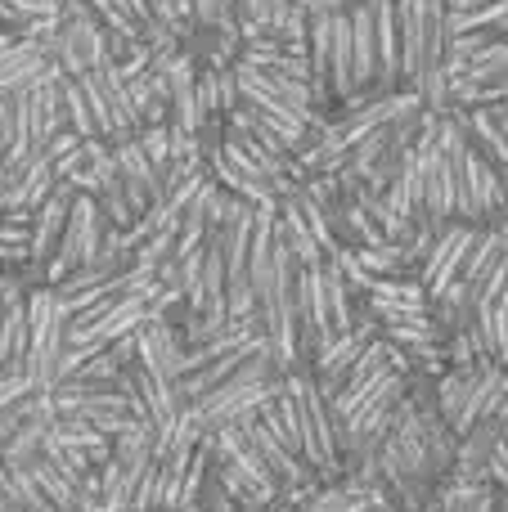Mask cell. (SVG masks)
<instances>
[{
  "mask_svg": "<svg viewBox=\"0 0 508 512\" xmlns=\"http://www.w3.org/2000/svg\"><path fill=\"white\" fill-rule=\"evenodd\" d=\"M135 140H140V149L149 153L153 171H158V176H167V167H171V131H167V122L140 126V131H135Z\"/></svg>",
  "mask_w": 508,
  "mask_h": 512,
  "instance_id": "20",
  "label": "cell"
},
{
  "mask_svg": "<svg viewBox=\"0 0 508 512\" xmlns=\"http://www.w3.org/2000/svg\"><path fill=\"white\" fill-rule=\"evenodd\" d=\"M50 436L63 445H72V450H81L90 463H104L108 454H113V436H104L95 423H86V418H72V414H54L50 418Z\"/></svg>",
  "mask_w": 508,
  "mask_h": 512,
  "instance_id": "17",
  "label": "cell"
},
{
  "mask_svg": "<svg viewBox=\"0 0 508 512\" xmlns=\"http://www.w3.org/2000/svg\"><path fill=\"white\" fill-rule=\"evenodd\" d=\"M113 153H117V171H122V189H126V203H131V212L135 216L149 212V207L162 198V176L153 171L149 153L140 149V140H135V135H131V140H117Z\"/></svg>",
  "mask_w": 508,
  "mask_h": 512,
  "instance_id": "12",
  "label": "cell"
},
{
  "mask_svg": "<svg viewBox=\"0 0 508 512\" xmlns=\"http://www.w3.org/2000/svg\"><path fill=\"white\" fill-rule=\"evenodd\" d=\"M68 203H72V185H68V180H59V185L41 198V207L32 212V234H27L32 265H45V261H50V252L59 248L63 221H68Z\"/></svg>",
  "mask_w": 508,
  "mask_h": 512,
  "instance_id": "13",
  "label": "cell"
},
{
  "mask_svg": "<svg viewBox=\"0 0 508 512\" xmlns=\"http://www.w3.org/2000/svg\"><path fill=\"white\" fill-rule=\"evenodd\" d=\"M27 360V288L14 283L0 297V369H23Z\"/></svg>",
  "mask_w": 508,
  "mask_h": 512,
  "instance_id": "15",
  "label": "cell"
},
{
  "mask_svg": "<svg viewBox=\"0 0 508 512\" xmlns=\"http://www.w3.org/2000/svg\"><path fill=\"white\" fill-rule=\"evenodd\" d=\"M185 5H189V0H185Z\"/></svg>",
  "mask_w": 508,
  "mask_h": 512,
  "instance_id": "26",
  "label": "cell"
},
{
  "mask_svg": "<svg viewBox=\"0 0 508 512\" xmlns=\"http://www.w3.org/2000/svg\"><path fill=\"white\" fill-rule=\"evenodd\" d=\"M5 185H9V167H5V158H0V203H5Z\"/></svg>",
  "mask_w": 508,
  "mask_h": 512,
  "instance_id": "24",
  "label": "cell"
},
{
  "mask_svg": "<svg viewBox=\"0 0 508 512\" xmlns=\"http://www.w3.org/2000/svg\"><path fill=\"white\" fill-rule=\"evenodd\" d=\"M396 36H401V77L419 90L423 108L446 113L450 77H446V0H396Z\"/></svg>",
  "mask_w": 508,
  "mask_h": 512,
  "instance_id": "1",
  "label": "cell"
},
{
  "mask_svg": "<svg viewBox=\"0 0 508 512\" xmlns=\"http://www.w3.org/2000/svg\"><path fill=\"white\" fill-rule=\"evenodd\" d=\"M27 261H32L27 243H0V270H23Z\"/></svg>",
  "mask_w": 508,
  "mask_h": 512,
  "instance_id": "22",
  "label": "cell"
},
{
  "mask_svg": "<svg viewBox=\"0 0 508 512\" xmlns=\"http://www.w3.org/2000/svg\"><path fill=\"white\" fill-rule=\"evenodd\" d=\"M9 9H14V14H23V18H54L59 14V0H5Z\"/></svg>",
  "mask_w": 508,
  "mask_h": 512,
  "instance_id": "21",
  "label": "cell"
},
{
  "mask_svg": "<svg viewBox=\"0 0 508 512\" xmlns=\"http://www.w3.org/2000/svg\"><path fill=\"white\" fill-rule=\"evenodd\" d=\"M450 117L464 126V135L477 144V153L491 162L495 176H500L504 189H508V117H504V108H500V104L450 108Z\"/></svg>",
  "mask_w": 508,
  "mask_h": 512,
  "instance_id": "10",
  "label": "cell"
},
{
  "mask_svg": "<svg viewBox=\"0 0 508 512\" xmlns=\"http://www.w3.org/2000/svg\"><path fill=\"white\" fill-rule=\"evenodd\" d=\"M279 382H284V373H279L270 346L261 342L257 351L230 373V378L216 382V387L203 391L198 400H189V409H194V418H198L203 432H216V427L239 423L243 414H252L257 405H266V400L279 391Z\"/></svg>",
  "mask_w": 508,
  "mask_h": 512,
  "instance_id": "3",
  "label": "cell"
},
{
  "mask_svg": "<svg viewBox=\"0 0 508 512\" xmlns=\"http://www.w3.org/2000/svg\"><path fill=\"white\" fill-rule=\"evenodd\" d=\"M441 144L455 162V221L495 225L508 212V189L491 162L477 153V144L464 135V126L450 117V108L441 113Z\"/></svg>",
  "mask_w": 508,
  "mask_h": 512,
  "instance_id": "2",
  "label": "cell"
},
{
  "mask_svg": "<svg viewBox=\"0 0 508 512\" xmlns=\"http://www.w3.org/2000/svg\"><path fill=\"white\" fill-rule=\"evenodd\" d=\"M54 185H59L54 162L45 158V153H36V158H27V167L9 171V185H5V203H0V212H36V207H41V198L50 194Z\"/></svg>",
  "mask_w": 508,
  "mask_h": 512,
  "instance_id": "14",
  "label": "cell"
},
{
  "mask_svg": "<svg viewBox=\"0 0 508 512\" xmlns=\"http://www.w3.org/2000/svg\"><path fill=\"white\" fill-rule=\"evenodd\" d=\"M275 230L279 239H284V248L293 252L297 265H324V248L315 243L311 225L302 221V212H297L293 194H279V207H275Z\"/></svg>",
  "mask_w": 508,
  "mask_h": 512,
  "instance_id": "16",
  "label": "cell"
},
{
  "mask_svg": "<svg viewBox=\"0 0 508 512\" xmlns=\"http://www.w3.org/2000/svg\"><path fill=\"white\" fill-rule=\"evenodd\" d=\"M284 387L297 400V432H302V459L311 463V472L320 481H338L342 472V450H338V427L329 414V396L320 391L311 369L284 373Z\"/></svg>",
  "mask_w": 508,
  "mask_h": 512,
  "instance_id": "5",
  "label": "cell"
},
{
  "mask_svg": "<svg viewBox=\"0 0 508 512\" xmlns=\"http://www.w3.org/2000/svg\"><path fill=\"white\" fill-rule=\"evenodd\" d=\"M216 454V477H221L225 495L234 499V508H270L279 504V481L266 468L257 450L248 445V436L239 432V423H225L216 432H207Z\"/></svg>",
  "mask_w": 508,
  "mask_h": 512,
  "instance_id": "4",
  "label": "cell"
},
{
  "mask_svg": "<svg viewBox=\"0 0 508 512\" xmlns=\"http://www.w3.org/2000/svg\"><path fill=\"white\" fill-rule=\"evenodd\" d=\"M477 230H482V225H468V221H446L437 230L432 248L423 252V261H419V279H423V288H428V297H437L446 283L459 279L464 256H468V248H473Z\"/></svg>",
  "mask_w": 508,
  "mask_h": 512,
  "instance_id": "8",
  "label": "cell"
},
{
  "mask_svg": "<svg viewBox=\"0 0 508 512\" xmlns=\"http://www.w3.org/2000/svg\"><path fill=\"white\" fill-rule=\"evenodd\" d=\"M104 212H99L95 194H77L72 189V203H68V221H63V234H59V248L50 252V261L41 265L45 270V283H59L68 270L77 265L95 261L99 252V239H104Z\"/></svg>",
  "mask_w": 508,
  "mask_h": 512,
  "instance_id": "7",
  "label": "cell"
},
{
  "mask_svg": "<svg viewBox=\"0 0 508 512\" xmlns=\"http://www.w3.org/2000/svg\"><path fill=\"white\" fill-rule=\"evenodd\" d=\"M500 108H504V117H508V104H500Z\"/></svg>",
  "mask_w": 508,
  "mask_h": 512,
  "instance_id": "25",
  "label": "cell"
},
{
  "mask_svg": "<svg viewBox=\"0 0 508 512\" xmlns=\"http://www.w3.org/2000/svg\"><path fill=\"white\" fill-rule=\"evenodd\" d=\"M297 512H396L383 486H369L360 477H338L333 486H315Z\"/></svg>",
  "mask_w": 508,
  "mask_h": 512,
  "instance_id": "11",
  "label": "cell"
},
{
  "mask_svg": "<svg viewBox=\"0 0 508 512\" xmlns=\"http://www.w3.org/2000/svg\"><path fill=\"white\" fill-rule=\"evenodd\" d=\"M63 310L50 283L27 288V360L23 373L36 391H50L59 382V355H63Z\"/></svg>",
  "mask_w": 508,
  "mask_h": 512,
  "instance_id": "6",
  "label": "cell"
},
{
  "mask_svg": "<svg viewBox=\"0 0 508 512\" xmlns=\"http://www.w3.org/2000/svg\"><path fill=\"white\" fill-rule=\"evenodd\" d=\"M27 472H32V481L41 486V495L50 499L54 512H81V490H77V481L63 477V472L54 468L45 454H36V459L27 463Z\"/></svg>",
  "mask_w": 508,
  "mask_h": 512,
  "instance_id": "18",
  "label": "cell"
},
{
  "mask_svg": "<svg viewBox=\"0 0 508 512\" xmlns=\"http://www.w3.org/2000/svg\"><path fill=\"white\" fill-rule=\"evenodd\" d=\"M306 14H333V9H351L356 0H297Z\"/></svg>",
  "mask_w": 508,
  "mask_h": 512,
  "instance_id": "23",
  "label": "cell"
},
{
  "mask_svg": "<svg viewBox=\"0 0 508 512\" xmlns=\"http://www.w3.org/2000/svg\"><path fill=\"white\" fill-rule=\"evenodd\" d=\"M54 63L50 45L32 32L5 27L0 32V90H27Z\"/></svg>",
  "mask_w": 508,
  "mask_h": 512,
  "instance_id": "9",
  "label": "cell"
},
{
  "mask_svg": "<svg viewBox=\"0 0 508 512\" xmlns=\"http://www.w3.org/2000/svg\"><path fill=\"white\" fill-rule=\"evenodd\" d=\"M59 99H63V122H68V131H77L81 140L99 135L95 131V117H90V104H86V90H81V77L63 72V77H59Z\"/></svg>",
  "mask_w": 508,
  "mask_h": 512,
  "instance_id": "19",
  "label": "cell"
}]
</instances>
